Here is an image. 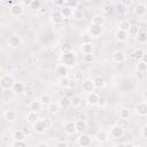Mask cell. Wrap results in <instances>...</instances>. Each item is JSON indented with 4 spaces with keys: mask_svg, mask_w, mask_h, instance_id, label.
<instances>
[{
    "mask_svg": "<svg viewBox=\"0 0 147 147\" xmlns=\"http://www.w3.org/2000/svg\"><path fill=\"white\" fill-rule=\"evenodd\" d=\"M14 84H15L14 77L10 76V75H5L0 79V86H1L2 90H10V88H13Z\"/></svg>",
    "mask_w": 147,
    "mask_h": 147,
    "instance_id": "cell-1",
    "label": "cell"
},
{
    "mask_svg": "<svg viewBox=\"0 0 147 147\" xmlns=\"http://www.w3.org/2000/svg\"><path fill=\"white\" fill-rule=\"evenodd\" d=\"M75 60H76V56L72 52L62 53V55H61V62L63 64H65L67 67H72L75 64Z\"/></svg>",
    "mask_w": 147,
    "mask_h": 147,
    "instance_id": "cell-2",
    "label": "cell"
},
{
    "mask_svg": "<svg viewBox=\"0 0 147 147\" xmlns=\"http://www.w3.org/2000/svg\"><path fill=\"white\" fill-rule=\"evenodd\" d=\"M54 72H55V75H56L57 77H60V78L68 77V67H67L65 64H63V63L57 64V65L55 67V69H54Z\"/></svg>",
    "mask_w": 147,
    "mask_h": 147,
    "instance_id": "cell-3",
    "label": "cell"
},
{
    "mask_svg": "<svg viewBox=\"0 0 147 147\" xmlns=\"http://www.w3.org/2000/svg\"><path fill=\"white\" fill-rule=\"evenodd\" d=\"M7 44H8L9 47L16 48V47H18V46L22 45V38H21L20 36H16V34L10 36V37L8 38V40H7Z\"/></svg>",
    "mask_w": 147,
    "mask_h": 147,
    "instance_id": "cell-4",
    "label": "cell"
},
{
    "mask_svg": "<svg viewBox=\"0 0 147 147\" xmlns=\"http://www.w3.org/2000/svg\"><path fill=\"white\" fill-rule=\"evenodd\" d=\"M102 33V26L101 25H96V24H91L88 28V34L91 37H99Z\"/></svg>",
    "mask_w": 147,
    "mask_h": 147,
    "instance_id": "cell-5",
    "label": "cell"
},
{
    "mask_svg": "<svg viewBox=\"0 0 147 147\" xmlns=\"http://www.w3.org/2000/svg\"><path fill=\"white\" fill-rule=\"evenodd\" d=\"M82 88H83V91L86 92V93H92V92H94L95 86H94L93 80H91V79H85V80L82 83Z\"/></svg>",
    "mask_w": 147,
    "mask_h": 147,
    "instance_id": "cell-6",
    "label": "cell"
},
{
    "mask_svg": "<svg viewBox=\"0 0 147 147\" xmlns=\"http://www.w3.org/2000/svg\"><path fill=\"white\" fill-rule=\"evenodd\" d=\"M136 113L139 116H141V117L147 116V102H139V103H137Z\"/></svg>",
    "mask_w": 147,
    "mask_h": 147,
    "instance_id": "cell-7",
    "label": "cell"
},
{
    "mask_svg": "<svg viewBox=\"0 0 147 147\" xmlns=\"http://www.w3.org/2000/svg\"><path fill=\"white\" fill-rule=\"evenodd\" d=\"M64 132H65L68 136H71V134H74L75 132H77V130H76V123L72 122V121H68V122L64 124Z\"/></svg>",
    "mask_w": 147,
    "mask_h": 147,
    "instance_id": "cell-8",
    "label": "cell"
},
{
    "mask_svg": "<svg viewBox=\"0 0 147 147\" xmlns=\"http://www.w3.org/2000/svg\"><path fill=\"white\" fill-rule=\"evenodd\" d=\"M110 133H111V136H113L114 138H121V137L123 136V133H124V129H122L119 125L116 124V125L111 126Z\"/></svg>",
    "mask_w": 147,
    "mask_h": 147,
    "instance_id": "cell-9",
    "label": "cell"
},
{
    "mask_svg": "<svg viewBox=\"0 0 147 147\" xmlns=\"http://www.w3.org/2000/svg\"><path fill=\"white\" fill-rule=\"evenodd\" d=\"M137 38H138V41L141 44L147 42V30L145 28H139V31L137 33Z\"/></svg>",
    "mask_w": 147,
    "mask_h": 147,
    "instance_id": "cell-10",
    "label": "cell"
},
{
    "mask_svg": "<svg viewBox=\"0 0 147 147\" xmlns=\"http://www.w3.org/2000/svg\"><path fill=\"white\" fill-rule=\"evenodd\" d=\"M91 137L88 136V134H82V136H79V138H78V145L79 146H83V147H85V146H90L91 145Z\"/></svg>",
    "mask_w": 147,
    "mask_h": 147,
    "instance_id": "cell-11",
    "label": "cell"
},
{
    "mask_svg": "<svg viewBox=\"0 0 147 147\" xmlns=\"http://www.w3.org/2000/svg\"><path fill=\"white\" fill-rule=\"evenodd\" d=\"M113 59L116 63H123L125 61V54L122 51H116V52H114Z\"/></svg>",
    "mask_w": 147,
    "mask_h": 147,
    "instance_id": "cell-12",
    "label": "cell"
},
{
    "mask_svg": "<svg viewBox=\"0 0 147 147\" xmlns=\"http://www.w3.org/2000/svg\"><path fill=\"white\" fill-rule=\"evenodd\" d=\"M146 11H147V7L145 3H138L134 8V13L138 16H144L146 14Z\"/></svg>",
    "mask_w": 147,
    "mask_h": 147,
    "instance_id": "cell-13",
    "label": "cell"
},
{
    "mask_svg": "<svg viewBox=\"0 0 147 147\" xmlns=\"http://www.w3.org/2000/svg\"><path fill=\"white\" fill-rule=\"evenodd\" d=\"M99 98H100V96H99L96 93H94V92L88 93V96H87V102H88V105H91V106H95V105H98Z\"/></svg>",
    "mask_w": 147,
    "mask_h": 147,
    "instance_id": "cell-14",
    "label": "cell"
},
{
    "mask_svg": "<svg viewBox=\"0 0 147 147\" xmlns=\"http://www.w3.org/2000/svg\"><path fill=\"white\" fill-rule=\"evenodd\" d=\"M80 49L84 54H92L93 53V45H92V42H83Z\"/></svg>",
    "mask_w": 147,
    "mask_h": 147,
    "instance_id": "cell-15",
    "label": "cell"
},
{
    "mask_svg": "<svg viewBox=\"0 0 147 147\" xmlns=\"http://www.w3.org/2000/svg\"><path fill=\"white\" fill-rule=\"evenodd\" d=\"M10 13H11V15H14V16H20V15L23 14V7L20 6V5H17V3H15V5L10 8Z\"/></svg>",
    "mask_w": 147,
    "mask_h": 147,
    "instance_id": "cell-16",
    "label": "cell"
},
{
    "mask_svg": "<svg viewBox=\"0 0 147 147\" xmlns=\"http://www.w3.org/2000/svg\"><path fill=\"white\" fill-rule=\"evenodd\" d=\"M115 37H116V39H117L118 41H125L126 38H127V31H124V30L118 29V30L116 31Z\"/></svg>",
    "mask_w": 147,
    "mask_h": 147,
    "instance_id": "cell-17",
    "label": "cell"
},
{
    "mask_svg": "<svg viewBox=\"0 0 147 147\" xmlns=\"http://www.w3.org/2000/svg\"><path fill=\"white\" fill-rule=\"evenodd\" d=\"M61 11V14H62V16L64 17V18H69V17H71L72 16V8H70L69 6H64V7H62V9L60 10Z\"/></svg>",
    "mask_w": 147,
    "mask_h": 147,
    "instance_id": "cell-18",
    "label": "cell"
},
{
    "mask_svg": "<svg viewBox=\"0 0 147 147\" xmlns=\"http://www.w3.org/2000/svg\"><path fill=\"white\" fill-rule=\"evenodd\" d=\"M63 18H64V17L62 16L61 11H54V13L52 14V22L55 23V24L61 23V22L63 21Z\"/></svg>",
    "mask_w": 147,
    "mask_h": 147,
    "instance_id": "cell-19",
    "label": "cell"
},
{
    "mask_svg": "<svg viewBox=\"0 0 147 147\" xmlns=\"http://www.w3.org/2000/svg\"><path fill=\"white\" fill-rule=\"evenodd\" d=\"M95 138H96V140H98L99 142H106V141L108 140V134H107L106 131L101 130V131H99V132L96 133Z\"/></svg>",
    "mask_w": 147,
    "mask_h": 147,
    "instance_id": "cell-20",
    "label": "cell"
},
{
    "mask_svg": "<svg viewBox=\"0 0 147 147\" xmlns=\"http://www.w3.org/2000/svg\"><path fill=\"white\" fill-rule=\"evenodd\" d=\"M26 118H28V122L29 123H31L32 125L38 121V114H37V111H32V110H30V113L26 115Z\"/></svg>",
    "mask_w": 147,
    "mask_h": 147,
    "instance_id": "cell-21",
    "label": "cell"
},
{
    "mask_svg": "<svg viewBox=\"0 0 147 147\" xmlns=\"http://www.w3.org/2000/svg\"><path fill=\"white\" fill-rule=\"evenodd\" d=\"M33 130H34L36 133H42V132L46 130V127L44 126V124H42L41 121H37V122L33 124Z\"/></svg>",
    "mask_w": 147,
    "mask_h": 147,
    "instance_id": "cell-22",
    "label": "cell"
},
{
    "mask_svg": "<svg viewBox=\"0 0 147 147\" xmlns=\"http://www.w3.org/2000/svg\"><path fill=\"white\" fill-rule=\"evenodd\" d=\"M115 11L117 13V14H119V15H123V14H125L126 11H127V7L124 5V3H117L116 6H115Z\"/></svg>",
    "mask_w": 147,
    "mask_h": 147,
    "instance_id": "cell-23",
    "label": "cell"
},
{
    "mask_svg": "<svg viewBox=\"0 0 147 147\" xmlns=\"http://www.w3.org/2000/svg\"><path fill=\"white\" fill-rule=\"evenodd\" d=\"M39 101L41 102L42 106H48V105L52 102V98H51L49 94H46V93H45V94H41V95H40Z\"/></svg>",
    "mask_w": 147,
    "mask_h": 147,
    "instance_id": "cell-24",
    "label": "cell"
},
{
    "mask_svg": "<svg viewBox=\"0 0 147 147\" xmlns=\"http://www.w3.org/2000/svg\"><path fill=\"white\" fill-rule=\"evenodd\" d=\"M59 105L61 108H68L71 105V99H69L68 96H62L59 101Z\"/></svg>",
    "mask_w": 147,
    "mask_h": 147,
    "instance_id": "cell-25",
    "label": "cell"
},
{
    "mask_svg": "<svg viewBox=\"0 0 147 147\" xmlns=\"http://www.w3.org/2000/svg\"><path fill=\"white\" fill-rule=\"evenodd\" d=\"M93 83H94V86L95 88H102L105 86V79L100 76H96L94 79H93Z\"/></svg>",
    "mask_w": 147,
    "mask_h": 147,
    "instance_id": "cell-26",
    "label": "cell"
},
{
    "mask_svg": "<svg viewBox=\"0 0 147 147\" xmlns=\"http://www.w3.org/2000/svg\"><path fill=\"white\" fill-rule=\"evenodd\" d=\"M3 116H5V118L7 121L11 122V121H14L16 118V111L15 110H10V109L9 110H6L5 114H3Z\"/></svg>",
    "mask_w": 147,
    "mask_h": 147,
    "instance_id": "cell-27",
    "label": "cell"
},
{
    "mask_svg": "<svg viewBox=\"0 0 147 147\" xmlns=\"http://www.w3.org/2000/svg\"><path fill=\"white\" fill-rule=\"evenodd\" d=\"M24 84L23 83H15L14 84V86H13V91L15 92V93H17V94H21V93H23L24 92Z\"/></svg>",
    "mask_w": 147,
    "mask_h": 147,
    "instance_id": "cell-28",
    "label": "cell"
},
{
    "mask_svg": "<svg viewBox=\"0 0 147 147\" xmlns=\"http://www.w3.org/2000/svg\"><path fill=\"white\" fill-rule=\"evenodd\" d=\"M75 123H76V130H77V132H83L86 129V123H85L84 119H78Z\"/></svg>",
    "mask_w": 147,
    "mask_h": 147,
    "instance_id": "cell-29",
    "label": "cell"
},
{
    "mask_svg": "<svg viewBox=\"0 0 147 147\" xmlns=\"http://www.w3.org/2000/svg\"><path fill=\"white\" fill-rule=\"evenodd\" d=\"M41 102L38 100H34V101H32L31 103H30V110H32V111H37L38 113V110H40V108H41Z\"/></svg>",
    "mask_w": 147,
    "mask_h": 147,
    "instance_id": "cell-30",
    "label": "cell"
},
{
    "mask_svg": "<svg viewBox=\"0 0 147 147\" xmlns=\"http://www.w3.org/2000/svg\"><path fill=\"white\" fill-rule=\"evenodd\" d=\"M142 56H144V52L141 49H136L132 53V59L136 60V61H141L142 60Z\"/></svg>",
    "mask_w": 147,
    "mask_h": 147,
    "instance_id": "cell-31",
    "label": "cell"
},
{
    "mask_svg": "<svg viewBox=\"0 0 147 147\" xmlns=\"http://www.w3.org/2000/svg\"><path fill=\"white\" fill-rule=\"evenodd\" d=\"M25 138H26V136L23 132V130H16L14 132V139L15 140H24Z\"/></svg>",
    "mask_w": 147,
    "mask_h": 147,
    "instance_id": "cell-32",
    "label": "cell"
},
{
    "mask_svg": "<svg viewBox=\"0 0 147 147\" xmlns=\"http://www.w3.org/2000/svg\"><path fill=\"white\" fill-rule=\"evenodd\" d=\"M59 107H60V105H57V103H55V102H51V103L47 106V109H48V111H49L51 114H55V113H57Z\"/></svg>",
    "mask_w": 147,
    "mask_h": 147,
    "instance_id": "cell-33",
    "label": "cell"
},
{
    "mask_svg": "<svg viewBox=\"0 0 147 147\" xmlns=\"http://www.w3.org/2000/svg\"><path fill=\"white\" fill-rule=\"evenodd\" d=\"M130 26H131V24H130L129 21H126V20L121 21L119 24H118V28H119L121 30H124V31H129V28H130Z\"/></svg>",
    "mask_w": 147,
    "mask_h": 147,
    "instance_id": "cell-34",
    "label": "cell"
},
{
    "mask_svg": "<svg viewBox=\"0 0 147 147\" xmlns=\"http://www.w3.org/2000/svg\"><path fill=\"white\" fill-rule=\"evenodd\" d=\"M71 105L74 106V107H79L80 105H82V98L80 96H78V95H74L72 98H71Z\"/></svg>",
    "mask_w": 147,
    "mask_h": 147,
    "instance_id": "cell-35",
    "label": "cell"
},
{
    "mask_svg": "<svg viewBox=\"0 0 147 147\" xmlns=\"http://www.w3.org/2000/svg\"><path fill=\"white\" fill-rule=\"evenodd\" d=\"M137 70L139 72H146L147 71V63L144 61H139L137 64Z\"/></svg>",
    "mask_w": 147,
    "mask_h": 147,
    "instance_id": "cell-36",
    "label": "cell"
},
{
    "mask_svg": "<svg viewBox=\"0 0 147 147\" xmlns=\"http://www.w3.org/2000/svg\"><path fill=\"white\" fill-rule=\"evenodd\" d=\"M72 17L75 20H82L84 17V13L82 9H75L74 13H72Z\"/></svg>",
    "mask_w": 147,
    "mask_h": 147,
    "instance_id": "cell-37",
    "label": "cell"
},
{
    "mask_svg": "<svg viewBox=\"0 0 147 147\" xmlns=\"http://www.w3.org/2000/svg\"><path fill=\"white\" fill-rule=\"evenodd\" d=\"M92 23L93 24H96V25H103V23H105V20L101 17V16H99V15H95L94 17H93V20H92Z\"/></svg>",
    "mask_w": 147,
    "mask_h": 147,
    "instance_id": "cell-38",
    "label": "cell"
},
{
    "mask_svg": "<svg viewBox=\"0 0 147 147\" xmlns=\"http://www.w3.org/2000/svg\"><path fill=\"white\" fill-rule=\"evenodd\" d=\"M40 7H41V3H40L39 0H33L30 5V8L32 10H38V9H40Z\"/></svg>",
    "mask_w": 147,
    "mask_h": 147,
    "instance_id": "cell-39",
    "label": "cell"
},
{
    "mask_svg": "<svg viewBox=\"0 0 147 147\" xmlns=\"http://www.w3.org/2000/svg\"><path fill=\"white\" fill-rule=\"evenodd\" d=\"M65 2H67V6H69L70 8H77L78 7V3H79V1L78 0H65Z\"/></svg>",
    "mask_w": 147,
    "mask_h": 147,
    "instance_id": "cell-40",
    "label": "cell"
},
{
    "mask_svg": "<svg viewBox=\"0 0 147 147\" xmlns=\"http://www.w3.org/2000/svg\"><path fill=\"white\" fill-rule=\"evenodd\" d=\"M61 52H62V53L71 52V45H70L69 42H64V44L61 46Z\"/></svg>",
    "mask_w": 147,
    "mask_h": 147,
    "instance_id": "cell-41",
    "label": "cell"
},
{
    "mask_svg": "<svg viewBox=\"0 0 147 147\" xmlns=\"http://www.w3.org/2000/svg\"><path fill=\"white\" fill-rule=\"evenodd\" d=\"M13 147H25L26 146V142L24 140H15L13 144H11Z\"/></svg>",
    "mask_w": 147,
    "mask_h": 147,
    "instance_id": "cell-42",
    "label": "cell"
},
{
    "mask_svg": "<svg viewBox=\"0 0 147 147\" xmlns=\"http://www.w3.org/2000/svg\"><path fill=\"white\" fill-rule=\"evenodd\" d=\"M69 82H70V78H69V77L61 78V80H60V85H61L62 87H68V86H69Z\"/></svg>",
    "mask_w": 147,
    "mask_h": 147,
    "instance_id": "cell-43",
    "label": "cell"
},
{
    "mask_svg": "<svg viewBox=\"0 0 147 147\" xmlns=\"http://www.w3.org/2000/svg\"><path fill=\"white\" fill-rule=\"evenodd\" d=\"M119 116H121V118L127 119V118L130 117V110H127V109H122L121 113H119Z\"/></svg>",
    "mask_w": 147,
    "mask_h": 147,
    "instance_id": "cell-44",
    "label": "cell"
},
{
    "mask_svg": "<svg viewBox=\"0 0 147 147\" xmlns=\"http://www.w3.org/2000/svg\"><path fill=\"white\" fill-rule=\"evenodd\" d=\"M138 31H139V28H138L137 25H131V26L129 28V33H130V34H136V36H137Z\"/></svg>",
    "mask_w": 147,
    "mask_h": 147,
    "instance_id": "cell-45",
    "label": "cell"
},
{
    "mask_svg": "<svg viewBox=\"0 0 147 147\" xmlns=\"http://www.w3.org/2000/svg\"><path fill=\"white\" fill-rule=\"evenodd\" d=\"M41 122H42L44 126L46 127V130H47V129H51V126H52V121H51L49 118H44V119H41Z\"/></svg>",
    "mask_w": 147,
    "mask_h": 147,
    "instance_id": "cell-46",
    "label": "cell"
},
{
    "mask_svg": "<svg viewBox=\"0 0 147 147\" xmlns=\"http://www.w3.org/2000/svg\"><path fill=\"white\" fill-rule=\"evenodd\" d=\"M117 125H119L122 129H125V127H126V125H127L126 119H125V118H121V119L117 122Z\"/></svg>",
    "mask_w": 147,
    "mask_h": 147,
    "instance_id": "cell-47",
    "label": "cell"
},
{
    "mask_svg": "<svg viewBox=\"0 0 147 147\" xmlns=\"http://www.w3.org/2000/svg\"><path fill=\"white\" fill-rule=\"evenodd\" d=\"M106 105H107L106 99H105L103 96H100V98H99V101H98V106H99V107H105Z\"/></svg>",
    "mask_w": 147,
    "mask_h": 147,
    "instance_id": "cell-48",
    "label": "cell"
},
{
    "mask_svg": "<svg viewBox=\"0 0 147 147\" xmlns=\"http://www.w3.org/2000/svg\"><path fill=\"white\" fill-rule=\"evenodd\" d=\"M84 61L87 62V63L92 62V61H93V55H92V54H85V55H84Z\"/></svg>",
    "mask_w": 147,
    "mask_h": 147,
    "instance_id": "cell-49",
    "label": "cell"
},
{
    "mask_svg": "<svg viewBox=\"0 0 147 147\" xmlns=\"http://www.w3.org/2000/svg\"><path fill=\"white\" fill-rule=\"evenodd\" d=\"M82 78H83V72H82L80 70L76 71V74H75V79H76V80H80Z\"/></svg>",
    "mask_w": 147,
    "mask_h": 147,
    "instance_id": "cell-50",
    "label": "cell"
},
{
    "mask_svg": "<svg viewBox=\"0 0 147 147\" xmlns=\"http://www.w3.org/2000/svg\"><path fill=\"white\" fill-rule=\"evenodd\" d=\"M55 146H56V147H68L69 144H68L67 141H60V142H57Z\"/></svg>",
    "mask_w": 147,
    "mask_h": 147,
    "instance_id": "cell-51",
    "label": "cell"
},
{
    "mask_svg": "<svg viewBox=\"0 0 147 147\" xmlns=\"http://www.w3.org/2000/svg\"><path fill=\"white\" fill-rule=\"evenodd\" d=\"M83 42H91V36L90 34H84L83 36Z\"/></svg>",
    "mask_w": 147,
    "mask_h": 147,
    "instance_id": "cell-52",
    "label": "cell"
},
{
    "mask_svg": "<svg viewBox=\"0 0 147 147\" xmlns=\"http://www.w3.org/2000/svg\"><path fill=\"white\" fill-rule=\"evenodd\" d=\"M141 134H142V137H144V138H146V139H147V125H145V126L141 129Z\"/></svg>",
    "mask_w": 147,
    "mask_h": 147,
    "instance_id": "cell-53",
    "label": "cell"
},
{
    "mask_svg": "<svg viewBox=\"0 0 147 147\" xmlns=\"http://www.w3.org/2000/svg\"><path fill=\"white\" fill-rule=\"evenodd\" d=\"M55 6H63L64 5V0H53Z\"/></svg>",
    "mask_w": 147,
    "mask_h": 147,
    "instance_id": "cell-54",
    "label": "cell"
},
{
    "mask_svg": "<svg viewBox=\"0 0 147 147\" xmlns=\"http://www.w3.org/2000/svg\"><path fill=\"white\" fill-rule=\"evenodd\" d=\"M75 86H76V79H70V82H69V86H68V87L74 88Z\"/></svg>",
    "mask_w": 147,
    "mask_h": 147,
    "instance_id": "cell-55",
    "label": "cell"
},
{
    "mask_svg": "<svg viewBox=\"0 0 147 147\" xmlns=\"http://www.w3.org/2000/svg\"><path fill=\"white\" fill-rule=\"evenodd\" d=\"M23 132L25 133V136H26V137H29V136H30V133H31V132H30V129H29L28 126H24V127H23Z\"/></svg>",
    "mask_w": 147,
    "mask_h": 147,
    "instance_id": "cell-56",
    "label": "cell"
},
{
    "mask_svg": "<svg viewBox=\"0 0 147 147\" xmlns=\"http://www.w3.org/2000/svg\"><path fill=\"white\" fill-rule=\"evenodd\" d=\"M122 3H124L126 7H130L132 5V0H122Z\"/></svg>",
    "mask_w": 147,
    "mask_h": 147,
    "instance_id": "cell-57",
    "label": "cell"
},
{
    "mask_svg": "<svg viewBox=\"0 0 147 147\" xmlns=\"http://www.w3.org/2000/svg\"><path fill=\"white\" fill-rule=\"evenodd\" d=\"M14 5H15V3L13 2V0H9V1H7V2H6V6H7L9 9H10V8H11Z\"/></svg>",
    "mask_w": 147,
    "mask_h": 147,
    "instance_id": "cell-58",
    "label": "cell"
},
{
    "mask_svg": "<svg viewBox=\"0 0 147 147\" xmlns=\"http://www.w3.org/2000/svg\"><path fill=\"white\" fill-rule=\"evenodd\" d=\"M32 1H33V0H23V3H24L25 6H29V7H30V5H31Z\"/></svg>",
    "mask_w": 147,
    "mask_h": 147,
    "instance_id": "cell-59",
    "label": "cell"
},
{
    "mask_svg": "<svg viewBox=\"0 0 147 147\" xmlns=\"http://www.w3.org/2000/svg\"><path fill=\"white\" fill-rule=\"evenodd\" d=\"M141 61H144V62H146L147 63V54H144V56H142V60Z\"/></svg>",
    "mask_w": 147,
    "mask_h": 147,
    "instance_id": "cell-60",
    "label": "cell"
},
{
    "mask_svg": "<svg viewBox=\"0 0 147 147\" xmlns=\"http://www.w3.org/2000/svg\"><path fill=\"white\" fill-rule=\"evenodd\" d=\"M142 95H144V98H145V99L147 100V90H146V91L144 92V94H142Z\"/></svg>",
    "mask_w": 147,
    "mask_h": 147,
    "instance_id": "cell-61",
    "label": "cell"
},
{
    "mask_svg": "<svg viewBox=\"0 0 147 147\" xmlns=\"http://www.w3.org/2000/svg\"><path fill=\"white\" fill-rule=\"evenodd\" d=\"M85 1H91V0H85Z\"/></svg>",
    "mask_w": 147,
    "mask_h": 147,
    "instance_id": "cell-62",
    "label": "cell"
}]
</instances>
